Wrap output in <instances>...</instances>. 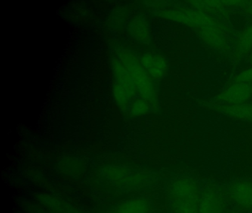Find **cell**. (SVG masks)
Listing matches in <instances>:
<instances>
[{"mask_svg":"<svg viewBox=\"0 0 252 213\" xmlns=\"http://www.w3.org/2000/svg\"><path fill=\"white\" fill-rule=\"evenodd\" d=\"M200 192V185L191 178L174 180L169 189L174 213H199Z\"/></svg>","mask_w":252,"mask_h":213,"instance_id":"6da1fadb","label":"cell"},{"mask_svg":"<svg viewBox=\"0 0 252 213\" xmlns=\"http://www.w3.org/2000/svg\"><path fill=\"white\" fill-rule=\"evenodd\" d=\"M120 58L121 62L127 71L135 87L139 90L142 98L150 103H154L156 99V90L150 74L131 53L122 52Z\"/></svg>","mask_w":252,"mask_h":213,"instance_id":"7a4b0ae2","label":"cell"},{"mask_svg":"<svg viewBox=\"0 0 252 213\" xmlns=\"http://www.w3.org/2000/svg\"><path fill=\"white\" fill-rule=\"evenodd\" d=\"M113 69L116 77L114 85L115 97L122 107L129 108L131 106L132 99L138 89L120 61H115Z\"/></svg>","mask_w":252,"mask_h":213,"instance_id":"3957f363","label":"cell"},{"mask_svg":"<svg viewBox=\"0 0 252 213\" xmlns=\"http://www.w3.org/2000/svg\"><path fill=\"white\" fill-rule=\"evenodd\" d=\"M158 14L159 16L165 19L185 24L197 29L206 28V27L218 26L217 22L210 16L198 10H191V9L177 8L162 10H159Z\"/></svg>","mask_w":252,"mask_h":213,"instance_id":"277c9868","label":"cell"},{"mask_svg":"<svg viewBox=\"0 0 252 213\" xmlns=\"http://www.w3.org/2000/svg\"><path fill=\"white\" fill-rule=\"evenodd\" d=\"M252 98V83H234L218 96L227 105L246 103Z\"/></svg>","mask_w":252,"mask_h":213,"instance_id":"5b68a950","label":"cell"},{"mask_svg":"<svg viewBox=\"0 0 252 213\" xmlns=\"http://www.w3.org/2000/svg\"><path fill=\"white\" fill-rule=\"evenodd\" d=\"M225 209L223 197L217 189L206 188L200 192L199 213H222Z\"/></svg>","mask_w":252,"mask_h":213,"instance_id":"8992f818","label":"cell"},{"mask_svg":"<svg viewBox=\"0 0 252 213\" xmlns=\"http://www.w3.org/2000/svg\"><path fill=\"white\" fill-rule=\"evenodd\" d=\"M228 195L231 201L243 209H252V182L239 180L231 183Z\"/></svg>","mask_w":252,"mask_h":213,"instance_id":"52a82bcc","label":"cell"},{"mask_svg":"<svg viewBox=\"0 0 252 213\" xmlns=\"http://www.w3.org/2000/svg\"><path fill=\"white\" fill-rule=\"evenodd\" d=\"M141 65L152 76L156 78H163L167 71L166 60L160 55L147 53L141 57Z\"/></svg>","mask_w":252,"mask_h":213,"instance_id":"ba28073f","label":"cell"},{"mask_svg":"<svg viewBox=\"0 0 252 213\" xmlns=\"http://www.w3.org/2000/svg\"><path fill=\"white\" fill-rule=\"evenodd\" d=\"M217 110L223 112L228 116L245 121H252V104L243 103L237 105H216Z\"/></svg>","mask_w":252,"mask_h":213,"instance_id":"9c48e42d","label":"cell"},{"mask_svg":"<svg viewBox=\"0 0 252 213\" xmlns=\"http://www.w3.org/2000/svg\"><path fill=\"white\" fill-rule=\"evenodd\" d=\"M198 34L204 42L215 48H221L225 46L226 38L218 26H209L198 29Z\"/></svg>","mask_w":252,"mask_h":213,"instance_id":"30bf717a","label":"cell"},{"mask_svg":"<svg viewBox=\"0 0 252 213\" xmlns=\"http://www.w3.org/2000/svg\"><path fill=\"white\" fill-rule=\"evenodd\" d=\"M117 213H150V207L144 200H131L119 207Z\"/></svg>","mask_w":252,"mask_h":213,"instance_id":"8fae6325","label":"cell"},{"mask_svg":"<svg viewBox=\"0 0 252 213\" xmlns=\"http://www.w3.org/2000/svg\"><path fill=\"white\" fill-rule=\"evenodd\" d=\"M252 50V25L246 29L239 37L236 46V55L238 57L247 54Z\"/></svg>","mask_w":252,"mask_h":213,"instance_id":"7c38bea8","label":"cell"},{"mask_svg":"<svg viewBox=\"0 0 252 213\" xmlns=\"http://www.w3.org/2000/svg\"><path fill=\"white\" fill-rule=\"evenodd\" d=\"M130 31L133 36L141 42H149L148 28L143 19H135L131 25Z\"/></svg>","mask_w":252,"mask_h":213,"instance_id":"4fadbf2b","label":"cell"},{"mask_svg":"<svg viewBox=\"0 0 252 213\" xmlns=\"http://www.w3.org/2000/svg\"><path fill=\"white\" fill-rule=\"evenodd\" d=\"M234 83H252V68L240 72L234 78Z\"/></svg>","mask_w":252,"mask_h":213,"instance_id":"5bb4252c","label":"cell"},{"mask_svg":"<svg viewBox=\"0 0 252 213\" xmlns=\"http://www.w3.org/2000/svg\"></svg>","mask_w":252,"mask_h":213,"instance_id":"9a60e30c","label":"cell"}]
</instances>
